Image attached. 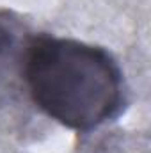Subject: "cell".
<instances>
[{
    "label": "cell",
    "mask_w": 151,
    "mask_h": 153,
    "mask_svg": "<svg viewBox=\"0 0 151 153\" xmlns=\"http://www.w3.org/2000/svg\"><path fill=\"white\" fill-rule=\"evenodd\" d=\"M23 84L43 114L75 132H91L112 121L126 100L123 71L112 53L71 38L32 36Z\"/></svg>",
    "instance_id": "1"
},
{
    "label": "cell",
    "mask_w": 151,
    "mask_h": 153,
    "mask_svg": "<svg viewBox=\"0 0 151 153\" xmlns=\"http://www.w3.org/2000/svg\"><path fill=\"white\" fill-rule=\"evenodd\" d=\"M32 36L18 14L0 9V111L14 105L25 91L23 62Z\"/></svg>",
    "instance_id": "2"
}]
</instances>
